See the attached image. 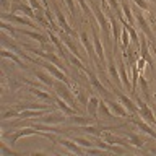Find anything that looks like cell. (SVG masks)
Masks as SVG:
<instances>
[{
    "label": "cell",
    "mask_w": 156,
    "mask_h": 156,
    "mask_svg": "<svg viewBox=\"0 0 156 156\" xmlns=\"http://www.w3.org/2000/svg\"><path fill=\"white\" fill-rule=\"evenodd\" d=\"M29 5L34 8V10H37V12H46V8H44V5L42 3H39V0H28Z\"/></svg>",
    "instance_id": "obj_38"
},
{
    "label": "cell",
    "mask_w": 156,
    "mask_h": 156,
    "mask_svg": "<svg viewBox=\"0 0 156 156\" xmlns=\"http://www.w3.org/2000/svg\"><path fill=\"white\" fill-rule=\"evenodd\" d=\"M68 86H70V85H67L65 81L57 80L55 83H54V90H55V94L60 96L62 99H65L68 104H70L72 107H75L76 111H80V109H78V106H76V101H75V96H73V91H72Z\"/></svg>",
    "instance_id": "obj_2"
},
{
    "label": "cell",
    "mask_w": 156,
    "mask_h": 156,
    "mask_svg": "<svg viewBox=\"0 0 156 156\" xmlns=\"http://www.w3.org/2000/svg\"><path fill=\"white\" fill-rule=\"evenodd\" d=\"M83 73H85V75L88 76V80H90V83H91V88L93 90H96L98 93H101L102 96H109V93H107V90H106V86L102 85V83L99 81V78L96 76V73L93 72V70H90V68H85V70H83Z\"/></svg>",
    "instance_id": "obj_7"
},
{
    "label": "cell",
    "mask_w": 156,
    "mask_h": 156,
    "mask_svg": "<svg viewBox=\"0 0 156 156\" xmlns=\"http://www.w3.org/2000/svg\"><path fill=\"white\" fill-rule=\"evenodd\" d=\"M16 33H18V34H23V36H28V37L36 39V41L41 42L42 47L47 46V39H49V36H44V34L36 33V31H28V29H23V28H16Z\"/></svg>",
    "instance_id": "obj_19"
},
{
    "label": "cell",
    "mask_w": 156,
    "mask_h": 156,
    "mask_svg": "<svg viewBox=\"0 0 156 156\" xmlns=\"http://www.w3.org/2000/svg\"><path fill=\"white\" fill-rule=\"evenodd\" d=\"M91 31H93V39H94V51H96L98 60L101 62V65H104V63H106V57H104V49H102L101 39H99V36H98V31H96L94 26L91 28Z\"/></svg>",
    "instance_id": "obj_18"
},
{
    "label": "cell",
    "mask_w": 156,
    "mask_h": 156,
    "mask_svg": "<svg viewBox=\"0 0 156 156\" xmlns=\"http://www.w3.org/2000/svg\"><path fill=\"white\" fill-rule=\"evenodd\" d=\"M153 57L156 58V42H154V52H153Z\"/></svg>",
    "instance_id": "obj_45"
},
{
    "label": "cell",
    "mask_w": 156,
    "mask_h": 156,
    "mask_svg": "<svg viewBox=\"0 0 156 156\" xmlns=\"http://www.w3.org/2000/svg\"><path fill=\"white\" fill-rule=\"evenodd\" d=\"M151 2H156V0H151Z\"/></svg>",
    "instance_id": "obj_46"
},
{
    "label": "cell",
    "mask_w": 156,
    "mask_h": 156,
    "mask_svg": "<svg viewBox=\"0 0 156 156\" xmlns=\"http://www.w3.org/2000/svg\"><path fill=\"white\" fill-rule=\"evenodd\" d=\"M58 143H60L63 148H67L70 153H75V154H85L86 151L85 150H81V146L76 143L75 140H70V138H58Z\"/></svg>",
    "instance_id": "obj_16"
},
{
    "label": "cell",
    "mask_w": 156,
    "mask_h": 156,
    "mask_svg": "<svg viewBox=\"0 0 156 156\" xmlns=\"http://www.w3.org/2000/svg\"><path fill=\"white\" fill-rule=\"evenodd\" d=\"M120 5H122V13H124V16H125V20L129 21L132 26L135 24V16H133V13H132V10H130V5L127 3V0H120Z\"/></svg>",
    "instance_id": "obj_27"
},
{
    "label": "cell",
    "mask_w": 156,
    "mask_h": 156,
    "mask_svg": "<svg viewBox=\"0 0 156 156\" xmlns=\"http://www.w3.org/2000/svg\"><path fill=\"white\" fill-rule=\"evenodd\" d=\"M88 2H93V0H88Z\"/></svg>",
    "instance_id": "obj_47"
},
{
    "label": "cell",
    "mask_w": 156,
    "mask_h": 156,
    "mask_svg": "<svg viewBox=\"0 0 156 156\" xmlns=\"http://www.w3.org/2000/svg\"><path fill=\"white\" fill-rule=\"evenodd\" d=\"M80 39H81V42H83V46H85V49L88 51V55H90V58H91V60H94V58H96L98 55H96L94 47L91 46L90 39H88V34H86V31H81V33H80Z\"/></svg>",
    "instance_id": "obj_25"
},
{
    "label": "cell",
    "mask_w": 156,
    "mask_h": 156,
    "mask_svg": "<svg viewBox=\"0 0 156 156\" xmlns=\"http://www.w3.org/2000/svg\"><path fill=\"white\" fill-rule=\"evenodd\" d=\"M73 140L76 141L80 146H83V148H93V146H96L94 141H91V140H88V138H83V136H73Z\"/></svg>",
    "instance_id": "obj_33"
},
{
    "label": "cell",
    "mask_w": 156,
    "mask_h": 156,
    "mask_svg": "<svg viewBox=\"0 0 156 156\" xmlns=\"http://www.w3.org/2000/svg\"><path fill=\"white\" fill-rule=\"evenodd\" d=\"M2 20L3 21H12V23H16V24H23V26H31V28H37L36 24L33 23V20L29 18H23V16H18V15H12V13H5L2 15Z\"/></svg>",
    "instance_id": "obj_15"
},
{
    "label": "cell",
    "mask_w": 156,
    "mask_h": 156,
    "mask_svg": "<svg viewBox=\"0 0 156 156\" xmlns=\"http://www.w3.org/2000/svg\"><path fill=\"white\" fill-rule=\"evenodd\" d=\"M46 115V109H23L20 112V119H31V117H42Z\"/></svg>",
    "instance_id": "obj_26"
},
{
    "label": "cell",
    "mask_w": 156,
    "mask_h": 156,
    "mask_svg": "<svg viewBox=\"0 0 156 156\" xmlns=\"http://www.w3.org/2000/svg\"><path fill=\"white\" fill-rule=\"evenodd\" d=\"M73 93H75V94L78 96V101H80L81 104H83V106L86 107V104H88V99H90V98L86 96V91L83 90V88H78V90H75Z\"/></svg>",
    "instance_id": "obj_35"
},
{
    "label": "cell",
    "mask_w": 156,
    "mask_h": 156,
    "mask_svg": "<svg viewBox=\"0 0 156 156\" xmlns=\"http://www.w3.org/2000/svg\"><path fill=\"white\" fill-rule=\"evenodd\" d=\"M54 102H55V104H57V107H58V109H60L62 112H65V114L67 115H75V114H78V112H80V111H76L75 109V107H72V106H68V102L65 101V99H62V98L60 96H54Z\"/></svg>",
    "instance_id": "obj_21"
},
{
    "label": "cell",
    "mask_w": 156,
    "mask_h": 156,
    "mask_svg": "<svg viewBox=\"0 0 156 156\" xmlns=\"http://www.w3.org/2000/svg\"><path fill=\"white\" fill-rule=\"evenodd\" d=\"M39 65H42V67L46 68V70H47L49 73H51V75H52L54 78H55V80L65 81L67 85H70V83H72V81H70V80H68V78H67V73L63 72L62 68H58V67L55 65V63H54V65H52V63L49 62V60H46V62H39Z\"/></svg>",
    "instance_id": "obj_6"
},
{
    "label": "cell",
    "mask_w": 156,
    "mask_h": 156,
    "mask_svg": "<svg viewBox=\"0 0 156 156\" xmlns=\"http://www.w3.org/2000/svg\"><path fill=\"white\" fill-rule=\"evenodd\" d=\"M145 65H146V60H145L143 57L138 55V58H136V67H138V70L140 72H145Z\"/></svg>",
    "instance_id": "obj_41"
},
{
    "label": "cell",
    "mask_w": 156,
    "mask_h": 156,
    "mask_svg": "<svg viewBox=\"0 0 156 156\" xmlns=\"http://www.w3.org/2000/svg\"><path fill=\"white\" fill-rule=\"evenodd\" d=\"M41 3L44 5V8H46V12H51V8H49V0H41Z\"/></svg>",
    "instance_id": "obj_42"
},
{
    "label": "cell",
    "mask_w": 156,
    "mask_h": 156,
    "mask_svg": "<svg viewBox=\"0 0 156 156\" xmlns=\"http://www.w3.org/2000/svg\"><path fill=\"white\" fill-rule=\"evenodd\" d=\"M119 73H120V80H122L124 88H125V90H129V91H132V85H130L129 75H127V63L124 62V57L119 58Z\"/></svg>",
    "instance_id": "obj_22"
},
{
    "label": "cell",
    "mask_w": 156,
    "mask_h": 156,
    "mask_svg": "<svg viewBox=\"0 0 156 156\" xmlns=\"http://www.w3.org/2000/svg\"><path fill=\"white\" fill-rule=\"evenodd\" d=\"M28 91H29V93H33L34 96H37L39 99H44L46 102H51V101H54V96H51L49 93H44L42 90H39V88H29Z\"/></svg>",
    "instance_id": "obj_29"
},
{
    "label": "cell",
    "mask_w": 156,
    "mask_h": 156,
    "mask_svg": "<svg viewBox=\"0 0 156 156\" xmlns=\"http://www.w3.org/2000/svg\"><path fill=\"white\" fill-rule=\"evenodd\" d=\"M91 10H93V13H94V18L98 20V23H99V26L102 29V33H104V37H106V42H112L111 41V21H107V18H106V15L104 12L98 7V5L94 2H91Z\"/></svg>",
    "instance_id": "obj_1"
},
{
    "label": "cell",
    "mask_w": 156,
    "mask_h": 156,
    "mask_svg": "<svg viewBox=\"0 0 156 156\" xmlns=\"http://www.w3.org/2000/svg\"><path fill=\"white\" fill-rule=\"evenodd\" d=\"M20 115V111L16 109V107H13V109H10L7 112H3V115H2V120H7L10 119V117H18Z\"/></svg>",
    "instance_id": "obj_37"
},
{
    "label": "cell",
    "mask_w": 156,
    "mask_h": 156,
    "mask_svg": "<svg viewBox=\"0 0 156 156\" xmlns=\"http://www.w3.org/2000/svg\"><path fill=\"white\" fill-rule=\"evenodd\" d=\"M127 140L130 141V145L136 146V148H143V146H145V141L141 140L136 133H129V135H127Z\"/></svg>",
    "instance_id": "obj_32"
},
{
    "label": "cell",
    "mask_w": 156,
    "mask_h": 156,
    "mask_svg": "<svg viewBox=\"0 0 156 156\" xmlns=\"http://www.w3.org/2000/svg\"><path fill=\"white\" fill-rule=\"evenodd\" d=\"M129 41H130V33L125 26H122V34H120V46H122V54L127 52L129 47Z\"/></svg>",
    "instance_id": "obj_30"
},
{
    "label": "cell",
    "mask_w": 156,
    "mask_h": 156,
    "mask_svg": "<svg viewBox=\"0 0 156 156\" xmlns=\"http://www.w3.org/2000/svg\"><path fill=\"white\" fill-rule=\"evenodd\" d=\"M135 5L138 7L140 10H143V12H146L148 10V3H146V0H133Z\"/></svg>",
    "instance_id": "obj_40"
},
{
    "label": "cell",
    "mask_w": 156,
    "mask_h": 156,
    "mask_svg": "<svg viewBox=\"0 0 156 156\" xmlns=\"http://www.w3.org/2000/svg\"><path fill=\"white\" fill-rule=\"evenodd\" d=\"M140 57H143L146 60V65L151 68L153 75L156 76V67H154V60H153V55L150 54V49H148V37L145 34H141L140 37Z\"/></svg>",
    "instance_id": "obj_4"
},
{
    "label": "cell",
    "mask_w": 156,
    "mask_h": 156,
    "mask_svg": "<svg viewBox=\"0 0 156 156\" xmlns=\"http://www.w3.org/2000/svg\"><path fill=\"white\" fill-rule=\"evenodd\" d=\"M99 102L101 99L94 94L90 96V99H88V104H86V111L88 114H90L91 117H94V119H98V111H99Z\"/></svg>",
    "instance_id": "obj_23"
},
{
    "label": "cell",
    "mask_w": 156,
    "mask_h": 156,
    "mask_svg": "<svg viewBox=\"0 0 156 156\" xmlns=\"http://www.w3.org/2000/svg\"><path fill=\"white\" fill-rule=\"evenodd\" d=\"M154 98H156V94H154Z\"/></svg>",
    "instance_id": "obj_48"
},
{
    "label": "cell",
    "mask_w": 156,
    "mask_h": 156,
    "mask_svg": "<svg viewBox=\"0 0 156 156\" xmlns=\"http://www.w3.org/2000/svg\"><path fill=\"white\" fill-rule=\"evenodd\" d=\"M114 93L117 94V98H119V101H120L122 104L125 106V109L129 111L132 115H133V114H138V106H136V104H135V102L130 99L129 96H125V94H124V93H122L120 90H115V88H114Z\"/></svg>",
    "instance_id": "obj_11"
},
{
    "label": "cell",
    "mask_w": 156,
    "mask_h": 156,
    "mask_svg": "<svg viewBox=\"0 0 156 156\" xmlns=\"http://www.w3.org/2000/svg\"><path fill=\"white\" fill-rule=\"evenodd\" d=\"M52 7H54V12H55V16H57V21H58V26H60V29H62V31H65V33H68L70 36L76 37L78 34H76L75 31H73L72 26L68 24V21L65 20V16H63V13H62V10L58 8V5H57L55 2H54V3H52Z\"/></svg>",
    "instance_id": "obj_8"
},
{
    "label": "cell",
    "mask_w": 156,
    "mask_h": 156,
    "mask_svg": "<svg viewBox=\"0 0 156 156\" xmlns=\"http://www.w3.org/2000/svg\"><path fill=\"white\" fill-rule=\"evenodd\" d=\"M67 117L68 115L65 114V112H63V114H58V112H54V109H52L51 114L39 117V122H42V124H49V125H52V124H62V122L67 120Z\"/></svg>",
    "instance_id": "obj_12"
},
{
    "label": "cell",
    "mask_w": 156,
    "mask_h": 156,
    "mask_svg": "<svg viewBox=\"0 0 156 156\" xmlns=\"http://www.w3.org/2000/svg\"><path fill=\"white\" fill-rule=\"evenodd\" d=\"M78 5H80V8L83 10V13L88 15V16H91V8H90V5H88V0H78Z\"/></svg>",
    "instance_id": "obj_36"
},
{
    "label": "cell",
    "mask_w": 156,
    "mask_h": 156,
    "mask_svg": "<svg viewBox=\"0 0 156 156\" xmlns=\"http://www.w3.org/2000/svg\"><path fill=\"white\" fill-rule=\"evenodd\" d=\"M104 101L107 102V106L111 107V111L114 112L115 115H119V117H129L130 115V112L125 109V106L122 104L120 101H112V99H107V98H106Z\"/></svg>",
    "instance_id": "obj_17"
},
{
    "label": "cell",
    "mask_w": 156,
    "mask_h": 156,
    "mask_svg": "<svg viewBox=\"0 0 156 156\" xmlns=\"http://www.w3.org/2000/svg\"><path fill=\"white\" fill-rule=\"evenodd\" d=\"M135 20H136V23H138V26H140V29L143 31V34L146 37L150 39V41H153V42H156V37H154V34H153V31H151V28L148 26V21L145 20V16H143V10L141 12H136L135 13Z\"/></svg>",
    "instance_id": "obj_9"
},
{
    "label": "cell",
    "mask_w": 156,
    "mask_h": 156,
    "mask_svg": "<svg viewBox=\"0 0 156 156\" xmlns=\"http://www.w3.org/2000/svg\"><path fill=\"white\" fill-rule=\"evenodd\" d=\"M47 36H49V39H51L54 44H55V47H57L58 54H60V57H63V58L67 60V54H68V51H67V49H63V46H62V42H63V41H62L60 37H57L55 34L51 31V29H47Z\"/></svg>",
    "instance_id": "obj_24"
},
{
    "label": "cell",
    "mask_w": 156,
    "mask_h": 156,
    "mask_svg": "<svg viewBox=\"0 0 156 156\" xmlns=\"http://www.w3.org/2000/svg\"><path fill=\"white\" fill-rule=\"evenodd\" d=\"M107 3H109L111 8L117 13V18H119V20H124L125 18L124 13H122V10H120V7H119V0H107Z\"/></svg>",
    "instance_id": "obj_34"
},
{
    "label": "cell",
    "mask_w": 156,
    "mask_h": 156,
    "mask_svg": "<svg viewBox=\"0 0 156 156\" xmlns=\"http://www.w3.org/2000/svg\"><path fill=\"white\" fill-rule=\"evenodd\" d=\"M2 57H5V58H12V60H15L21 68H28V65H24L21 58H20L18 55H15V54H12V52H8L7 49H2Z\"/></svg>",
    "instance_id": "obj_31"
},
{
    "label": "cell",
    "mask_w": 156,
    "mask_h": 156,
    "mask_svg": "<svg viewBox=\"0 0 156 156\" xmlns=\"http://www.w3.org/2000/svg\"><path fill=\"white\" fill-rule=\"evenodd\" d=\"M63 2L67 3L68 10H70V15H72V16H75V15H76V7H75V2H73V0H63Z\"/></svg>",
    "instance_id": "obj_39"
},
{
    "label": "cell",
    "mask_w": 156,
    "mask_h": 156,
    "mask_svg": "<svg viewBox=\"0 0 156 156\" xmlns=\"http://www.w3.org/2000/svg\"><path fill=\"white\" fill-rule=\"evenodd\" d=\"M34 75H36V76H37V80H39V81H42L47 88H54V83H55V80H52V78L49 76V75H46L44 72L36 70V72H34Z\"/></svg>",
    "instance_id": "obj_28"
},
{
    "label": "cell",
    "mask_w": 156,
    "mask_h": 156,
    "mask_svg": "<svg viewBox=\"0 0 156 156\" xmlns=\"http://www.w3.org/2000/svg\"><path fill=\"white\" fill-rule=\"evenodd\" d=\"M60 39H62L63 42H65V46H67L68 49H70V52H72V54H75L76 57H80V58H81V60H83V58H85V57H83L81 54H80V49L76 47V44L73 42V39H72V36H70V34H68V33H65V31H62V33H60Z\"/></svg>",
    "instance_id": "obj_20"
},
{
    "label": "cell",
    "mask_w": 156,
    "mask_h": 156,
    "mask_svg": "<svg viewBox=\"0 0 156 156\" xmlns=\"http://www.w3.org/2000/svg\"><path fill=\"white\" fill-rule=\"evenodd\" d=\"M150 151H151V153H156V146H153V148H150Z\"/></svg>",
    "instance_id": "obj_44"
},
{
    "label": "cell",
    "mask_w": 156,
    "mask_h": 156,
    "mask_svg": "<svg viewBox=\"0 0 156 156\" xmlns=\"http://www.w3.org/2000/svg\"><path fill=\"white\" fill-rule=\"evenodd\" d=\"M114 54L109 52L107 54V72H109V75L111 78L114 80V83H117V86H120L122 85V80H120V73L117 72V65H115V62H114Z\"/></svg>",
    "instance_id": "obj_10"
},
{
    "label": "cell",
    "mask_w": 156,
    "mask_h": 156,
    "mask_svg": "<svg viewBox=\"0 0 156 156\" xmlns=\"http://www.w3.org/2000/svg\"><path fill=\"white\" fill-rule=\"evenodd\" d=\"M135 98V102H136V106H138V117H141L145 122H148L150 125H153L156 127V119H154V114H153V111H151V107L148 106V102L143 101L141 98L138 96H133Z\"/></svg>",
    "instance_id": "obj_3"
},
{
    "label": "cell",
    "mask_w": 156,
    "mask_h": 156,
    "mask_svg": "<svg viewBox=\"0 0 156 156\" xmlns=\"http://www.w3.org/2000/svg\"><path fill=\"white\" fill-rule=\"evenodd\" d=\"M2 7L3 8H8V0H2Z\"/></svg>",
    "instance_id": "obj_43"
},
{
    "label": "cell",
    "mask_w": 156,
    "mask_h": 156,
    "mask_svg": "<svg viewBox=\"0 0 156 156\" xmlns=\"http://www.w3.org/2000/svg\"><path fill=\"white\" fill-rule=\"evenodd\" d=\"M132 124L138 127V129L143 132V133L150 135L151 138H154V140H156V130L151 129V127L148 125V122H145L143 119H138V114H133V115H132Z\"/></svg>",
    "instance_id": "obj_13"
},
{
    "label": "cell",
    "mask_w": 156,
    "mask_h": 156,
    "mask_svg": "<svg viewBox=\"0 0 156 156\" xmlns=\"http://www.w3.org/2000/svg\"><path fill=\"white\" fill-rule=\"evenodd\" d=\"M16 12H23L28 18H31V20H34V18L37 16V15H34V8L31 7V5H24V3L20 2V0H13V3H12V13H16Z\"/></svg>",
    "instance_id": "obj_14"
},
{
    "label": "cell",
    "mask_w": 156,
    "mask_h": 156,
    "mask_svg": "<svg viewBox=\"0 0 156 156\" xmlns=\"http://www.w3.org/2000/svg\"><path fill=\"white\" fill-rule=\"evenodd\" d=\"M29 52H33V54H36V55H39V57H42L44 60H49V62H52V63H55V65L58 67V68H62L63 72L67 73V68H65V65L62 63V60H60V57H57L55 54H54V51H39V49H34V47H26Z\"/></svg>",
    "instance_id": "obj_5"
}]
</instances>
